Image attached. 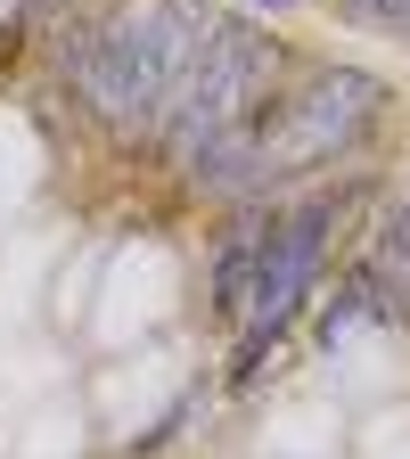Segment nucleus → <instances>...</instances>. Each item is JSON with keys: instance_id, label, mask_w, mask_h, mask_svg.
I'll return each instance as SVG.
<instances>
[{"instance_id": "obj_1", "label": "nucleus", "mask_w": 410, "mask_h": 459, "mask_svg": "<svg viewBox=\"0 0 410 459\" xmlns=\"http://www.w3.org/2000/svg\"><path fill=\"white\" fill-rule=\"evenodd\" d=\"M205 9L189 0H115L107 17H83L57 41V74H66L74 107L115 140H156L164 107L181 91L189 57L205 41Z\"/></svg>"}, {"instance_id": "obj_4", "label": "nucleus", "mask_w": 410, "mask_h": 459, "mask_svg": "<svg viewBox=\"0 0 410 459\" xmlns=\"http://www.w3.org/2000/svg\"><path fill=\"white\" fill-rule=\"evenodd\" d=\"M328 230H336V197H328V189H312V197H296V205H271V213H263L247 312H239V377H255L263 353H271V344L296 328V312L320 296Z\"/></svg>"}, {"instance_id": "obj_7", "label": "nucleus", "mask_w": 410, "mask_h": 459, "mask_svg": "<svg viewBox=\"0 0 410 459\" xmlns=\"http://www.w3.org/2000/svg\"><path fill=\"white\" fill-rule=\"evenodd\" d=\"M247 9H279V0H247Z\"/></svg>"}, {"instance_id": "obj_5", "label": "nucleus", "mask_w": 410, "mask_h": 459, "mask_svg": "<svg viewBox=\"0 0 410 459\" xmlns=\"http://www.w3.org/2000/svg\"><path fill=\"white\" fill-rule=\"evenodd\" d=\"M362 296H370V320H402L410 328V197H394L378 213V238L362 255Z\"/></svg>"}, {"instance_id": "obj_6", "label": "nucleus", "mask_w": 410, "mask_h": 459, "mask_svg": "<svg viewBox=\"0 0 410 459\" xmlns=\"http://www.w3.org/2000/svg\"><path fill=\"white\" fill-rule=\"evenodd\" d=\"M33 9H49V0H0V17H9V25H17V17H33Z\"/></svg>"}, {"instance_id": "obj_2", "label": "nucleus", "mask_w": 410, "mask_h": 459, "mask_svg": "<svg viewBox=\"0 0 410 459\" xmlns=\"http://www.w3.org/2000/svg\"><path fill=\"white\" fill-rule=\"evenodd\" d=\"M271 91H279V41L239 25V17H214L197 57H189V74H181V91H172V107H164V132H156L164 164L197 172L214 148L247 140L255 115L271 107Z\"/></svg>"}, {"instance_id": "obj_3", "label": "nucleus", "mask_w": 410, "mask_h": 459, "mask_svg": "<svg viewBox=\"0 0 410 459\" xmlns=\"http://www.w3.org/2000/svg\"><path fill=\"white\" fill-rule=\"evenodd\" d=\"M378 107H386V82L370 66H312L304 82L271 91V107L255 115V197L353 156L378 124Z\"/></svg>"}]
</instances>
